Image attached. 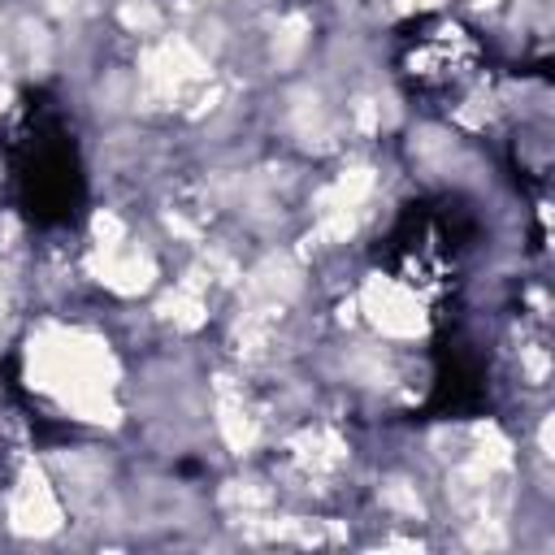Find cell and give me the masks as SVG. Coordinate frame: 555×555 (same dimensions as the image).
I'll list each match as a JSON object with an SVG mask.
<instances>
[{"label": "cell", "instance_id": "2", "mask_svg": "<svg viewBox=\"0 0 555 555\" xmlns=\"http://www.w3.org/2000/svg\"><path fill=\"white\" fill-rule=\"evenodd\" d=\"M477 238V221L455 199H421L412 204L382 243V264L408 286L434 295L455 286Z\"/></svg>", "mask_w": 555, "mask_h": 555}, {"label": "cell", "instance_id": "3", "mask_svg": "<svg viewBox=\"0 0 555 555\" xmlns=\"http://www.w3.org/2000/svg\"><path fill=\"white\" fill-rule=\"evenodd\" d=\"M399 74L425 100L460 95L477 74V39L451 17L412 22L399 35Z\"/></svg>", "mask_w": 555, "mask_h": 555}, {"label": "cell", "instance_id": "1", "mask_svg": "<svg viewBox=\"0 0 555 555\" xmlns=\"http://www.w3.org/2000/svg\"><path fill=\"white\" fill-rule=\"evenodd\" d=\"M13 186L30 221L39 225H61L78 212L82 204V165L74 152V139L65 121L48 104H30L13 143Z\"/></svg>", "mask_w": 555, "mask_h": 555}]
</instances>
